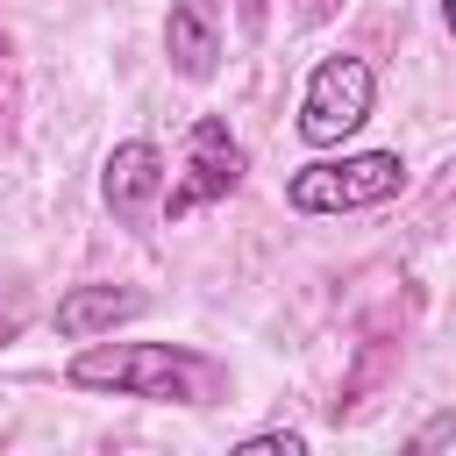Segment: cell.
<instances>
[{
    "mask_svg": "<svg viewBox=\"0 0 456 456\" xmlns=\"http://www.w3.org/2000/svg\"><path fill=\"white\" fill-rule=\"evenodd\" d=\"M442 442H456V406H442V413H435V420H428L406 449H413V456H428V449H442Z\"/></svg>",
    "mask_w": 456,
    "mask_h": 456,
    "instance_id": "8fae6325",
    "label": "cell"
},
{
    "mask_svg": "<svg viewBox=\"0 0 456 456\" xmlns=\"http://www.w3.org/2000/svg\"><path fill=\"white\" fill-rule=\"evenodd\" d=\"M28 314H36V306H28V285L7 271V278H0V349H7V342L28 328Z\"/></svg>",
    "mask_w": 456,
    "mask_h": 456,
    "instance_id": "9c48e42d",
    "label": "cell"
},
{
    "mask_svg": "<svg viewBox=\"0 0 456 456\" xmlns=\"http://www.w3.org/2000/svg\"><path fill=\"white\" fill-rule=\"evenodd\" d=\"M21 135V57H14V36L0 21V150Z\"/></svg>",
    "mask_w": 456,
    "mask_h": 456,
    "instance_id": "ba28073f",
    "label": "cell"
},
{
    "mask_svg": "<svg viewBox=\"0 0 456 456\" xmlns=\"http://www.w3.org/2000/svg\"><path fill=\"white\" fill-rule=\"evenodd\" d=\"M406 192V164L399 150H356V157H314L285 178V207L292 214H363Z\"/></svg>",
    "mask_w": 456,
    "mask_h": 456,
    "instance_id": "7a4b0ae2",
    "label": "cell"
},
{
    "mask_svg": "<svg viewBox=\"0 0 456 456\" xmlns=\"http://www.w3.org/2000/svg\"><path fill=\"white\" fill-rule=\"evenodd\" d=\"M100 200H107V214H114L121 228H142V221L157 214V200H164V150H157L150 135L114 142L107 164H100Z\"/></svg>",
    "mask_w": 456,
    "mask_h": 456,
    "instance_id": "5b68a950",
    "label": "cell"
},
{
    "mask_svg": "<svg viewBox=\"0 0 456 456\" xmlns=\"http://www.w3.org/2000/svg\"><path fill=\"white\" fill-rule=\"evenodd\" d=\"M242 456H306V435H292V428H264V435L242 442Z\"/></svg>",
    "mask_w": 456,
    "mask_h": 456,
    "instance_id": "30bf717a",
    "label": "cell"
},
{
    "mask_svg": "<svg viewBox=\"0 0 456 456\" xmlns=\"http://www.w3.org/2000/svg\"><path fill=\"white\" fill-rule=\"evenodd\" d=\"M370 107H378V71L363 64V57H349V50H335V57H321L314 71H306V86H299V142L306 150H335V142H349L363 121H370Z\"/></svg>",
    "mask_w": 456,
    "mask_h": 456,
    "instance_id": "3957f363",
    "label": "cell"
},
{
    "mask_svg": "<svg viewBox=\"0 0 456 456\" xmlns=\"http://www.w3.org/2000/svg\"><path fill=\"white\" fill-rule=\"evenodd\" d=\"M264 14H271V0H235V21H242V36H264Z\"/></svg>",
    "mask_w": 456,
    "mask_h": 456,
    "instance_id": "7c38bea8",
    "label": "cell"
},
{
    "mask_svg": "<svg viewBox=\"0 0 456 456\" xmlns=\"http://www.w3.org/2000/svg\"><path fill=\"white\" fill-rule=\"evenodd\" d=\"M64 378L78 392H114V399H150V406H214V363L178 342H86Z\"/></svg>",
    "mask_w": 456,
    "mask_h": 456,
    "instance_id": "6da1fadb",
    "label": "cell"
},
{
    "mask_svg": "<svg viewBox=\"0 0 456 456\" xmlns=\"http://www.w3.org/2000/svg\"><path fill=\"white\" fill-rule=\"evenodd\" d=\"M150 314V299L135 292V285H71L57 306H50V328L64 335V342H93V335H114L121 321H142Z\"/></svg>",
    "mask_w": 456,
    "mask_h": 456,
    "instance_id": "52a82bcc",
    "label": "cell"
},
{
    "mask_svg": "<svg viewBox=\"0 0 456 456\" xmlns=\"http://www.w3.org/2000/svg\"><path fill=\"white\" fill-rule=\"evenodd\" d=\"M164 57L185 86H207L221 71V0H171L164 14Z\"/></svg>",
    "mask_w": 456,
    "mask_h": 456,
    "instance_id": "8992f818",
    "label": "cell"
},
{
    "mask_svg": "<svg viewBox=\"0 0 456 456\" xmlns=\"http://www.w3.org/2000/svg\"><path fill=\"white\" fill-rule=\"evenodd\" d=\"M235 185H242V142L228 135V121H221V114H200V121L185 128V171L164 185L157 214H164V221H185V214H200V207L228 200Z\"/></svg>",
    "mask_w": 456,
    "mask_h": 456,
    "instance_id": "277c9868",
    "label": "cell"
},
{
    "mask_svg": "<svg viewBox=\"0 0 456 456\" xmlns=\"http://www.w3.org/2000/svg\"><path fill=\"white\" fill-rule=\"evenodd\" d=\"M335 7H342V0H299V21H328Z\"/></svg>",
    "mask_w": 456,
    "mask_h": 456,
    "instance_id": "4fadbf2b",
    "label": "cell"
}]
</instances>
